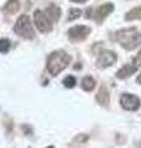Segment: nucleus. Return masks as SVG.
<instances>
[{
  "label": "nucleus",
  "mask_w": 141,
  "mask_h": 148,
  "mask_svg": "<svg viewBox=\"0 0 141 148\" xmlns=\"http://www.w3.org/2000/svg\"><path fill=\"white\" fill-rule=\"evenodd\" d=\"M34 21L36 27L42 34H48L50 31H52V21L47 17V15L44 11L36 10L34 12Z\"/></svg>",
  "instance_id": "obj_4"
},
{
  "label": "nucleus",
  "mask_w": 141,
  "mask_h": 148,
  "mask_svg": "<svg viewBox=\"0 0 141 148\" xmlns=\"http://www.w3.org/2000/svg\"><path fill=\"white\" fill-rule=\"evenodd\" d=\"M70 62V56L63 51L52 52L47 58V71L52 75H58Z\"/></svg>",
  "instance_id": "obj_2"
},
{
  "label": "nucleus",
  "mask_w": 141,
  "mask_h": 148,
  "mask_svg": "<svg viewBox=\"0 0 141 148\" xmlns=\"http://www.w3.org/2000/svg\"><path fill=\"white\" fill-rule=\"evenodd\" d=\"M134 64L136 67H141V51L138 53V56L134 58Z\"/></svg>",
  "instance_id": "obj_18"
},
{
  "label": "nucleus",
  "mask_w": 141,
  "mask_h": 148,
  "mask_svg": "<svg viewBox=\"0 0 141 148\" xmlns=\"http://www.w3.org/2000/svg\"><path fill=\"white\" fill-rule=\"evenodd\" d=\"M47 148H55V147H52V146H50V147H47Z\"/></svg>",
  "instance_id": "obj_21"
},
{
  "label": "nucleus",
  "mask_w": 141,
  "mask_h": 148,
  "mask_svg": "<svg viewBox=\"0 0 141 148\" xmlns=\"http://www.w3.org/2000/svg\"><path fill=\"white\" fill-rule=\"evenodd\" d=\"M89 34H91V29H89L88 26H83V25L70 27V29L68 30L69 40L74 41V42H79V41L86 40Z\"/></svg>",
  "instance_id": "obj_5"
},
{
  "label": "nucleus",
  "mask_w": 141,
  "mask_h": 148,
  "mask_svg": "<svg viewBox=\"0 0 141 148\" xmlns=\"http://www.w3.org/2000/svg\"><path fill=\"white\" fill-rule=\"evenodd\" d=\"M95 100H97V103L99 105H102V106H108L109 105L110 96H109V92H108L105 86H102L99 89V91H98V94L95 96Z\"/></svg>",
  "instance_id": "obj_10"
},
{
  "label": "nucleus",
  "mask_w": 141,
  "mask_h": 148,
  "mask_svg": "<svg viewBox=\"0 0 141 148\" xmlns=\"http://www.w3.org/2000/svg\"><path fill=\"white\" fill-rule=\"evenodd\" d=\"M111 11H114V5L110 4V3H108V4H104V5L98 8V10L94 12L93 17L95 18V21L98 22V24H100V22H103V20H104Z\"/></svg>",
  "instance_id": "obj_8"
},
{
  "label": "nucleus",
  "mask_w": 141,
  "mask_h": 148,
  "mask_svg": "<svg viewBox=\"0 0 141 148\" xmlns=\"http://www.w3.org/2000/svg\"><path fill=\"white\" fill-rule=\"evenodd\" d=\"M94 86H95V80H94L92 77L83 78V80H82V88L86 91H92L94 89Z\"/></svg>",
  "instance_id": "obj_14"
},
{
  "label": "nucleus",
  "mask_w": 141,
  "mask_h": 148,
  "mask_svg": "<svg viewBox=\"0 0 141 148\" xmlns=\"http://www.w3.org/2000/svg\"><path fill=\"white\" fill-rule=\"evenodd\" d=\"M82 15V10L81 9H70L69 12H68V20L72 21V20H76V18L81 17Z\"/></svg>",
  "instance_id": "obj_16"
},
{
  "label": "nucleus",
  "mask_w": 141,
  "mask_h": 148,
  "mask_svg": "<svg viewBox=\"0 0 141 148\" xmlns=\"http://www.w3.org/2000/svg\"><path fill=\"white\" fill-rule=\"evenodd\" d=\"M116 53L115 52H111V51H104L99 54V57L97 59V67L98 68H108L113 66L115 62H116Z\"/></svg>",
  "instance_id": "obj_7"
},
{
  "label": "nucleus",
  "mask_w": 141,
  "mask_h": 148,
  "mask_svg": "<svg viewBox=\"0 0 141 148\" xmlns=\"http://www.w3.org/2000/svg\"><path fill=\"white\" fill-rule=\"evenodd\" d=\"M63 85L66 88H74L76 86V78L72 77V75H68V77H66L64 79H63Z\"/></svg>",
  "instance_id": "obj_17"
},
{
  "label": "nucleus",
  "mask_w": 141,
  "mask_h": 148,
  "mask_svg": "<svg viewBox=\"0 0 141 148\" xmlns=\"http://www.w3.org/2000/svg\"><path fill=\"white\" fill-rule=\"evenodd\" d=\"M14 31H15L16 35H19L20 37L26 38V40L34 38V36H35L34 27H32L31 21L27 15H21L17 18L16 24L14 26Z\"/></svg>",
  "instance_id": "obj_3"
},
{
  "label": "nucleus",
  "mask_w": 141,
  "mask_h": 148,
  "mask_svg": "<svg viewBox=\"0 0 141 148\" xmlns=\"http://www.w3.org/2000/svg\"><path fill=\"white\" fill-rule=\"evenodd\" d=\"M10 49V41L8 38L0 40V53H8Z\"/></svg>",
  "instance_id": "obj_15"
},
{
  "label": "nucleus",
  "mask_w": 141,
  "mask_h": 148,
  "mask_svg": "<svg viewBox=\"0 0 141 148\" xmlns=\"http://www.w3.org/2000/svg\"><path fill=\"white\" fill-rule=\"evenodd\" d=\"M114 40L116 42H119L125 49L131 51L141 45V32L134 29V27L119 30L115 32Z\"/></svg>",
  "instance_id": "obj_1"
},
{
  "label": "nucleus",
  "mask_w": 141,
  "mask_h": 148,
  "mask_svg": "<svg viewBox=\"0 0 141 148\" xmlns=\"http://www.w3.org/2000/svg\"><path fill=\"white\" fill-rule=\"evenodd\" d=\"M19 9H20V3H19V0H9V1L5 4V6L3 8V11L12 15V14L19 11Z\"/></svg>",
  "instance_id": "obj_12"
},
{
  "label": "nucleus",
  "mask_w": 141,
  "mask_h": 148,
  "mask_svg": "<svg viewBox=\"0 0 141 148\" xmlns=\"http://www.w3.org/2000/svg\"><path fill=\"white\" fill-rule=\"evenodd\" d=\"M45 14L52 22H57L59 20V16H61V10L57 5L51 4V5L45 10Z\"/></svg>",
  "instance_id": "obj_11"
},
{
  "label": "nucleus",
  "mask_w": 141,
  "mask_h": 148,
  "mask_svg": "<svg viewBox=\"0 0 141 148\" xmlns=\"http://www.w3.org/2000/svg\"><path fill=\"white\" fill-rule=\"evenodd\" d=\"M120 104L121 108L128 110V111H136L140 108L141 101L136 95H131V94H123L120 98Z\"/></svg>",
  "instance_id": "obj_6"
},
{
  "label": "nucleus",
  "mask_w": 141,
  "mask_h": 148,
  "mask_svg": "<svg viewBox=\"0 0 141 148\" xmlns=\"http://www.w3.org/2000/svg\"><path fill=\"white\" fill-rule=\"evenodd\" d=\"M125 20H126V21L141 20V6L135 8V9H133V10H130V11L125 15Z\"/></svg>",
  "instance_id": "obj_13"
},
{
  "label": "nucleus",
  "mask_w": 141,
  "mask_h": 148,
  "mask_svg": "<svg viewBox=\"0 0 141 148\" xmlns=\"http://www.w3.org/2000/svg\"><path fill=\"white\" fill-rule=\"evenodd\" d=\"M136 71H138V67L134 66V64H125L123 68L118 71L116 78H119V79H125V78L130 77L131 74H134Z\"/></svg>",
  "instance_id": "obj_9"
},
{
  "label": "nucleus",
  "mask_w": 141,
  "mask_h": 148,
  "mask_svg": "<svg viewBox=\"0 0 141 148\" xmlns=\"http://www.w3.org/2000/svg\"><path fill=\"white\" fill-rule=\"evenodd\" d=\"M136 82H138L139 84H141V74H140V75L138 77V79H136Z\"/></svg>",
  "instance_id": "obj_20"
},
{
  "label": "nucleus",
  "mask_w": 141,
  "mask_h": 148,
  "mask_svg": "<svg viewBox=\"0 0 141 148\" xmlns=\"http://www.w3.org/2000/svg\"><path fill=\"white\" fill-rule=\"evenodd\" d=\"M70 1H73V3H86L87 0H70Z\"/></svg>",
  "instance_id": "obj_19"
}]
</instances>
